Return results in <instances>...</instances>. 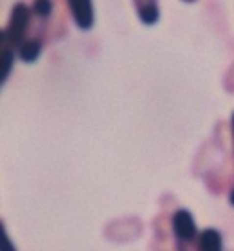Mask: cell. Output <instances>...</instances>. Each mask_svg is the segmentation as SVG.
I'll return each instance as SVG.
<instances>
[{
  "label": "cell",
  "mask_w": 234,
  "mask_h": 251,
  "mask_svg": "<svg viewBox=\"0 0 234 251\" xmlns=\"http://www.w3.org/2000/svg\"><path fill=\"white\" fill-rule=\"evenodd\" d=\"M229 202H231V205H234V189L231 191V195H229Z\"/></svg>",
  "instance_id": "30bf717a"
},
{
  "label": "cell",
  "mask_w": 234,
  "mask_h": 251,
  "mask_svg": "<svg viewBox=\"0 0 234 251\" xmlns=\"http://www.w3.org/2000/svg\"><path fill=\"white\" fill-rule=\"evenodd\" d=\"M172 231L179 244H190L198 240V227L194 222V216L187 209H178L172 215Z\"/></svg>",
  "instance_id": "3957f363"
},
{
  "label": "cell",
  "mask_w": 234,
  "mask_h": 251,
  "mask_svg": "<svg viewBox=\"0 0 234 251\" xmlns=\"http://www.w3.org/2000/svg\"><path fill=\"white\" fill-rule=\"evenodd\" d=\"M31 11H33L35 21L46 22L53 13V0H33Z\"/></svg>",
  "instance_id": "52a82bcc"
},
{
  "label": "cell",
  "mask_w": 234,
  "mask_h": 251,
  "mask_svg": "<svg viewBox=\"0 0 234 251\" xmlns=\"http://www.w3.org/2000/svg\"><path fill=\"white\" fill-rule=\"evenodd\" d=\"M70 15L81 31H90L95 26V6L94 0H66Z\"/></svg>",
  "instance_id": "7a4b0ae2"
},
{
  "label": "cell",
  "mask_w": 234,
  "mask_h": 251,
  "mask_svg": "<svg viewBox=\"0 0 234 251\" xmlns=\"http://www.w3.org/2000/svg\"><path fill=\"white\" fill-rule=\"evenodd\" d=\"M198 251H223L220 231L212 227L201 231L198 235Z\"/></svg>",
  "instance_id": "8992f818"
},
{
  "label": "cell",
  "mask_w": 234,
  "mask_h": 251,
  "mask_svg": "<svg viewBox=\"0 0 234 251\" xmlns=\"http://www.w3.org/2000/svg\"><path fill=\"white\" fill-rule=\"evenodd\" d=\"M231 132H233V147H234V112H233V118H231Z\"/></svg>",
  "instance_id": "9c48e42d"
},
{
  "label": "cell",
  "mask_w": 234,
  "mask_h": 251,
  "mask_svg": "<svg viewBox=\"0 0 234 251\" xmlns=\"http://www.w3.org/2000/svg\"><path fill=\"white\" fill-rule=\"evenodd\" d=\"M134 9L141 24L145 26H156L161 19V9H159V0H132Z\"/></svg>",
  "instance_id": "277c9868"
},
{
  "label": "cell",
  "mask_w": 234,
  "mask_h": 251,
  "mask_svg": "<svg viewBox=\"0 0 234 251\" xmlns=\"http://www.w3.org/2000/svg\"><path fill=\"white\" fill-rule=\"evenodd\" d=\"M35 17L31 11V6H28L26 2H17L11 7L9 13V21L6 26V35L9 46L17 48L21 42H24L31 35V24H33Z\"/></svg>",
  "instance_id": "6da1fadb"
},
{
  "label": "cell",
  "mask_w": 234,
  "mask_h": 251,
  "mask_svg": "<svg viewBox=\"0 0 234 251\" xmlns=\"http://www.w3.org/2000/svg\"><path fill=\"white\" fill-rule=\"evenodd\" d=\"M0 251H17V250H15L13 242H11V240H9V237H7L6 227H4L2 220H0Z\"/></svg>",
  "instance_id": "ba28073f"
},
{
  "label": "cell",
  "mask_w": 234,
  "mask_h": 251,
  "mask_svg": "<svg viewBox=\"0 0 234 251\" xmlns=\"http://www.w3.org/2000/svg\"><path fill=\"white\" fill-rule=\"evenodd\" d=\"M42 48H44V42H42V35H29L24 42H21L15 51L17 57L21 59L22 63L33 64L39 57L42 55Z\"/></svg>",
  "instance_id": "5b68a950"
}]
</instances>
